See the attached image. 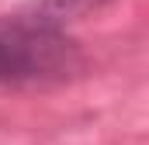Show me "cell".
<instances>
[{
    "label": "cell",
    "mask_w": 149,
    "mask_h": 145,
    "mask_svg": "<svg viewBox=\"0 0 149 145\" xmlns=\"http://www.w3.org/2000/svg\"><path fill=\"white\" fill-rule=\"evenodd\" d=\"M104 3H111V0H31L28 10L66 28V21H73L80 14H87V10H97V7H104Z\"/></svg>",
    "instance_id": "cell-2"
},
{
    "label": "cell",
    "mask_w": 149,
    "mask_h": 145,
    "mask_svg": "<svg viewBox=\"0 0 149 145\" xmlns=\"http://www.w3.org/2000/svg\"><path fill=\"white\" fill-rule=\"evenodd\" d=\"M87 69V52L63 24L31 10L0 17V90L56 86Z\"/></svg>",
    "instance_id": "cell-1"
}]
</instances>
